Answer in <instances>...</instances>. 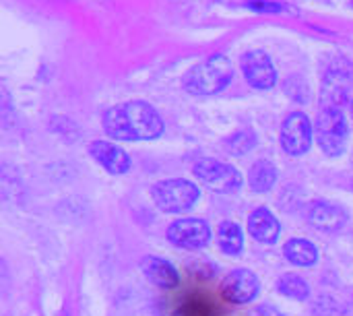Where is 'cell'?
Here are the masks:
<instances>
[{"instance_id":"cell-1","label":"cell","mask_w":353,"mask_h":316,"mask_svg":"<svg viewBox=\"0 0 353 316\" xmlns=\"http://www.w3.org/2000/svg\"><path fill=\"white\" fill-rule=\"evenodd\" d=\"M103 130L114 141H153L163 135V120L153 106L128 101L105 112Z\"/></svg>"},{"instance_id":"cell-2","label":"cell","mask_w":353,"mask_h":316,"mask_svg":"<svg viewBox=\"0 0 353 316\" xmlns=\"http://www.w3.org/2000/svg\"><path fill=\"white\" fill-rule=\"evenodd\" d=\"M234 79V66L230 62L228 56L223 54H215L203 62H199L196 66H192L186 75H184V89L190 95H217L219 91H223Z\"/></svg>"},{"instance_id":"cell-3","label":"cell","mask_w":353,"mask_h":316,"mask_svg":"<svg viewBox=\"0 0 353 316\" xmlns=\"http://www.w3.org/2000/svg\"><path fill=\"white\" fill-rule=\"evenodd\" d=\"M314 137L325 155L329 157L343 155L347 147V139H350V128H347L345 114L341 112L339 106L331 103L319 112V118L314 124Z\"/></svg>"},{"instance_id":"cell-4","label":"cell","mask_w":353,"mask_h":316,"mask_svg":"<svg viewBox=\"0 0 353 316\" xmlns=\"http://www.w3.org/2000/svg\"><path fill=\"white\" fill-rule=\"evenodd\" d=\"M151 199H153V203L157 205L159 211L178 215V213L190 211L199 203L201 190L190 180L172 178V180H161V182L153 184Z\"/></svg>"},{"instance_id":"cell-5","label":"cell","mask_w":353,"mask_h":316,"mask_svg":"<svg viewBox=\"0 0 353 316\" xmlns=\"http://www.w3.org/2000/svg\"><path fill=\"white\" fill-rule=\"evenodd\" d=\"M192 174L211 190L215 192H223V195H232L236 190L242 188V174L238 172V168H234L232 164L225 161H217L211 157L199 159L192 168Z\"/></svg>"},{"instance_id":"cell-6","label":"cell","mask_w":353,"mask_h":316,"mask_svg":"<svg viewBox=\"0 0 353 316\" xmlns=\"http://www.w3.org/2000/svg\"><path fill=\"white\" fill-rule=\"evenodd\" d=\"M281 147L285 153L298 157L310 151L312 141H314V128L310 118L304 112H292L285 122L281 124Z\"/></svg>"},{"instance_id":"cell-7","label":"cell","mask_w":353,"mask_h":316,"mask_svg":"<svg viewBox=\"0 0 353 316\" xmlns=\"http://www.w3.org/2000/svg\"><path fill=\"white\" fill-rule=\"evenodd\" d=\"M211 226L199 217H182L176 219L168 228V240L184 250H201L211 242Z\"/></svg>"},{"instance_id":"cell-8","label":"cell","mask_w":353,"mask_h":316,"mask_svg":"<svg viewBox=\"0 0 353 316\" xmlns=\"http://www.w3.org/2000/svg\"><path fill=\"white\" fill-rule=\"evenodd\" d=\"M242 64V72L246 77V81L254 87V89H271L277 83V70L269 58L267 52L263 50H252L248 54L242 56L240 60Z\"/></svg>"},{"instance_id":"cell-9","label":"cell","mask_w":353,"mask_h":316,"mask_svg":"<svg viewBox=\"0 0 353 316\" xmlns=\"http://www.w3.org/2000/svg\"><path fill=\"white\" fill-rule=\"evenodd\" d=\"M259 290L261 282L250 269H236L221 284V294L232 304H250L259 296Z\"/></svg>"},{"instance_id":"cell-10","label":"cell","mask_w":353,"mask_h":316,"mask_svg":"<svg viewBox=\"0 0 353 316\" xmlns=\"http://www.w3.org/2000/svg\"><path fill=\"white\" fill-rule=\"evenodd\" d=\"M306 219L323 232H339L347 224V211L329 201H312L306 205Z\"/></svg>"},{"instance_id":"cell-11","label":"cell","mask_w":353,"mask_h":316,"mask_svg":"<svg viewBox=\"0 0 353 316\" xmlns=\"http://www.w3.org/2000/svg\"><path fill=\"white\" fill-rule=\"evenodd\" d=\"M89 153L91 157L112 176H122L130 170L132 161L128 157V153L124 149H120L114 143L108 141H93L89 145Z\"/></svg>"},{"instance_id":"cell-12","label":"cell","mask_w":353,"mask_h":316,"mask_svg":"<svg viewBox=\"0 0 353 316\" xmlns=\"http://www.w3.org/2000/svg\"><path fill=\"white\" fill-rule=\"evenodd\" d=\"M141 271H143V275H145L151 284H155V286L161 288V290H174V288H178V284H180V273H178V269H176L170 261H165V259H161V257H153V255L143 257V261H141Z\"/></svg>"},{"instance_id":"cell-13","label":"cell","mask_w":353,"mask_h":316,"mask_svg":"<svg viewBox=\"0 0 353 316\" xmlns=\"http://www.w3.org/2000/svg\"><path fill=\"white\" fill-rule=\"evenodd\" d=\"M248 234L261 244H275L281 236V224L267 207H259L248 217Z\"/></svg>"},{"instance_id":"cell-14","label":"cell","mask_w":353,"mask_h":316,"mask_svg":"<svg viewBox=\"0 0 353 316\" xmlns=\"http://www.w3.org/2000/svg\"><path fill=\"white\" fill-rule=\"evenodd\" d=\"M283 255H285V259L292 265L304 267V269L314 267L319 263V248L310 240H306V238H292V240H288L285 246H283Z\"/></svg>"},{"instance_id":"cell-15","label":"cell","mask_w":353,"mask_h":316,"mask_svg":"<svg viewBox=\"0 0 353 316\" xmlns=\"http://www.w3.org/2000/svg\"><path fill=\"white\" fill-rule=\"evenodd\" d=\"M217 244L223 255L238 257L244 250V230L236 221H221L217 228Z\"/></svg>"},{"instance_id":"cell-16","label":"cell","mask_w":353,"mask_h":316,"mask_svg":"<svg viewBox=\"0 0 353 316\" xmlns=\"http://www.w3.org/2000/svg\"><path fill=\"white\" fill-rule=\"evenodd\" d=\"M277 182V168L269 159H259L248 170V186L254 192H269Z\"/></svg>"},{"instance_id":"cell-17","label":"cell","mask_w":353,"mask_h":316,"mask_svg":"<svg viewBox=\"0 0 353 316\" xmlns=\"http://www.w3.org/2000/svg\"><path fill=\"white\" fill-rule=\"evenodd\" d=\"M277 290H279V294H283L285 298L296 300V302H304V300L310 298V288H308V284H306L300 275H296V273H285V275H281V277L277 279Z\"/></svg>"},{"instance_id":"cell-18","label":"cell","mask_w":353,"mask_h":316,"mask_svg":"<svg viewBox=\"0 0 353 316\" xmlns=\"http://www.w3.org/2000/svg\"><path fill=\"white\" fill-rule=\"evenodd\" d=\"M254 145H256L254 132L248 130V128H244V130L234 132V135L225 141V151L232 153V155H244V153H248Z\"/></svg>"},{"instance_id":"cell-19","label":"cell","mask_w":353,"mask_h":316,"mask_svg":"<svg viewBox=\"0 0 353 316\" xmlns=\"http://www.w3.org/2000/svg\"><path fill=\"white\" fill-rule=\"evenodd\" d=\"M325 302H327V306H323V302H321V298L316 300V304H314V316H339V306H337V302L333 300V298H329V296H325Z\"/></svg>"},{"instance_id":"cell-20","label":"cell","mask_w":353,"mask_h":316,"mask_svg":"<svg viewBox=\"0 0 353 316\" xmlns=\"http://www.w3.org/2000/svg\"><path fill=\"white\" fill-rule=\"evenodd\" d=\"M246 6L256 10V12H279L281 10V4H277V2H263V0H252Z\"/></svg>"},{"instance_id":"cell-21","label":"cell","mask_w":353,"mask_h":316,"mask_svg":"<svg viewBox=\"0 0 353 316\" xmlns=\"http://www.w3.org/2000/svg\"><path fill=\"white\" fill-rule=\"evenodd\" d=\"M248 316H283L275 306H269V304H263V306H256Z\"/></svg>"},{"instance_id":"cell-22","label":"cell","mask_w":353,"mask_h":316,"mask_svg":"<svg viewBox=\"0 0 353 316\" xmlns=\"http://www.w3.org/2000/svg\"><path fill=\"white\" fill-rule=\"evenodd\" d=\"M352 116H353V101H352Z\"/></svg>"}]
</instances>
